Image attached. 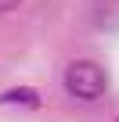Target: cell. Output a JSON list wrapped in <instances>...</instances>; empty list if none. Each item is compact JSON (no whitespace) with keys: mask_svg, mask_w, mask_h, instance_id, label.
Listing matches in <instances>:
<instances>
[{"mask_svg":"<svg viewBox=\"0 0 119 122\" xmlns=\"http://www.w3.org/2000/svg\"><path fill=\"white\" fill-rule=\"evenodd\" d=\"M65 90H69V97L90 104V101L105 97V90H108V72L97 65V61H72V65L65 68Z\"/></svg>","mask_w":119,"mask_h":122,"instance_id":"obj_1","label":"cell"},{"mask_svg":"<svg viewBox=\"0 0 119 122\" xmlns=\"http://www.w3.org/2000/svg\"><path fill=\"white\" fill-rule=\"evenodd\" d=\"M18 4H22V0H0V15H7V11H15Z\"/></svg>","mask_w":119,"mask_h":122,"instance_id":"obj_3","label":"cell"},{"mask_svg":"<svg viewBox=\"0 0 119 122\" xmlns=\"http://www.w3.org/2000/svg\"><path fill=\"white\" fill-rule=\"evenodd\" d=\"M115 122H119V118H115Z\"/></svg>","mask_w":119,"mask_h":122,"instance_id":"obj_4","label":"cell"},{"mask_svg":"<svg viewBox=\"0 0 119 122\" xmlns=\"http://www.w3.org/2000/svg\"><path fill=\"white\" fill-rule=\"evenodd\" d=\"M7 104H22V108H40V93L33 86H18V90H7V93H0V108H7Z\"/></svg>","mask_w":119,"mask_h":122,"instance_id":"obj_2","label":"cell"}]
</instances>
